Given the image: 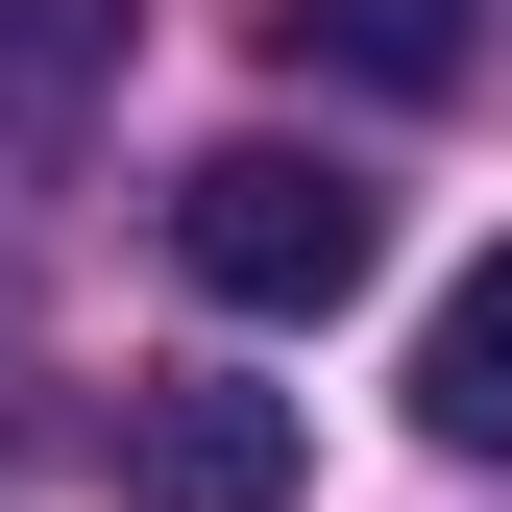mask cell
<instances>
[{"label": "cell", "instance_id": "6da1fadb", "mask_svg": "<svg viewBox=\"0 0 512 512\" xmlns=\"http://www.w3.org/2000/svg\"><path fill=\"white\" fill-rule=\"evenodd\" d=\"M171 269H196L220 317H342L366 269H391V196H366L342 147H196L171 171Z\"/></svg>", "mask_w": 512, "mask_h": 512}, {"label": "cell", "instance_id": "7a4b0ae2", "mask_svg": "<svg viewBox=\"0 0 512 512\" xmlns=\"http://www.w3.org/2000/svg\"><path fill=\"white\" fill-rule=\"evenodd\" d=\"M122 488L147 512H293V391H220V366L122 391Z\"/></svg>", "mask_w": 512, "mask_h": 512}, {"label": "cell", "instance_id": "3957f363", "mask_svg": "<svg viewBox=\"0 0 512 512\" xmlns=\"http://www.w3.org/2000/svg\"><path fill=\"white\" fill-rule=\"evenodd\" d=\"M122 98V0H0V196Z\"/></svg>", "mask_w": 512, "mask_h": 512}, {"label": "cell", "instance_id": "277c9868", "mask_svg": "<svg viewBox=\"0 0 512 512\" xmlns=\"http://www.w3.org/2000/svg\"><path fill=\"white\" fill-rule=\"evenodd\" d=\"M269 25L317 49V74H366V98H439V74L512 25V0H269Z\"/></svg>", "mask_w": 512, "mask_h": 512}, {"label": "cell", "instance_id": "5b68a950", "mask_svg": "<svg viewBox=\"0 0 512 512\" xmlns=\"http://www.w3.org/2000/svg\"><path fill=\"white\" fill-rule=\"evenodd\" d=\"M415 415L464 439V464H512V244H488L464 293H439V342H415Z\"/></svg>", "mask_w": 512, "mask_h": 512}]
</instances>
